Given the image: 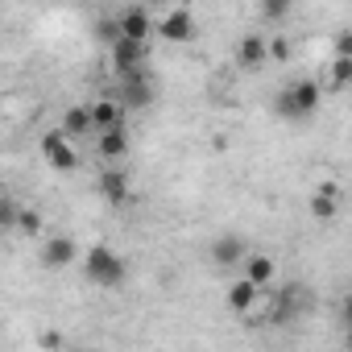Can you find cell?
<instances>
[{
	"mask_svg": "<svg viewBox=\"0 0 352 352\" xmlns=\"http://www.w3.org/2000/svg\"><path fill=\"white\" fill-rule=\"evenodd\" d=\"M83 274L91 286L100 290H120L129 282V261L112 249V245H91L87 257H83Z\"/></svg>",
	"mask_w": 352,
	"mask_h": 352,
	"instance_id": "cell-1",
	"label": "cell"
},
{
	"mask_svg": "<svg viewBox=\"0 0 352 352\" xmlns=\"http://www.w3.org/2000/svg\"><path fill=\"white\" fill-rule=\"evenodd\" d=\"M319 100H323V83H319V79H294L290 87L278 91L274 108H278V116H286V120H307V116L319 112Z\"/></svg>",
	"mask_w": 352,
	"mask_h": 352,
	"instance_id": "cell-2",
	"label": "cell"
},
{
	"mask_svg": "<svg viewBox=\"0 0 352 352\" xmlns=\"http://www.w3.org/2000/svg\"><path fill=\"white\" fill-rule=\"evenodd\" d=\"M153 34H157L162 42H170V46H187V42H195L199 25H195L191 5H174L166 17H153Z\"/></svg>",
	"mask_w": 352,
	"mask_h": 352,
	"instance_id": "cell-3",
	"label": "cell"
},
{
	"mask_svg": "<svg viewBox=\"0 0 352 352\" xmlns=\"http://www.w3.org/2000/svg\"><path fill=\"white\" fill-rule=\"evenodd\" d=\"M42 157H46V166H54L58 174H75V170H79V149H75V141H71L63 129L42 133Z\"/></svg>",
	"mask_w": 352,
	"mask_h": 352,
	"instance_id": "cell-4",
	"label": "cell"
},
{
	"mask_svg": "<svg viewBox=\"0 0 352 352\" xmlns=\"http://www.w3.org/2000/svg\"><path fill=\"white\" fill-rule=\"evenodd\" d=\"M153 96H157V87H153V79L145 75V67L120 75V96H116V100L124 104V112H141V108H149Z\"/></svg>",
	"mask_w": 352,
	"mask_h": 352,
	"instance_id": "cell-5",
	"label": "cell"
},
{
	"mask_svg": "<svg viewBox=\"0 0 352 352\" xmlns=\"http://www.w3.org/2000/svg\"><path fill=\"white\" fill-rule=\"evenodd\" d=\"M108 54H112V71H116V75H129V71L145 67L149 42H137V38H124V34H120V38L108 46Z\"/></svg>",
	"mask_w": 352,
	"mask_h": 352,
	"instance_id": "cell-6",
	"label": "cell"
},
{
	"mask_svg": "<svg viewBox=\"0 0 352 352\" xmlns=\"http://www.w3.org/2000/svg\"><path fill=\"white\" fill-rule=\"evenodd\" d=\"M87 116H91V133L124 129V120H129V112H124V104H120L116 96H96V100L87 104Z\"/></svg>",
	"mask_w": 352,
	"mask_h": 352,
	"instance_id": "cell-7",
	"label": "cell"
},
{
	"mask_svg": "<svg viewBox=\"0 0 352 352\" xmlns=\"http://www.w3.org/2000/svg\"><path fill=\"white\" fill-rule=\"evenodd\" d=\"M46 270H67V265H75L79 261V241L75 236H67V232H58V236H50L46 245H42V257H38Z\"/></svg>",
	"mask_w": 352,
	"mask_h": 352,
	"instance_id": "cell-8",
	"label": "cell"
},
{
	"mask_svg": "<svg viewBox=\"0 0 352 352\" xmlns=\"http://www.w3.org/2000/svg\"><path fill=\"white\" fill-rule=\"evenodd\" d=\"M124 153H129V133H124V129H104V133H96V157H100L104 166H120Z\"/></svg>",
	"mask_w": 352,
	"mask_h": 352,
	"instance_id": "cell-9",
	"label": "cell"
},
{
	"mask_svg": "<svg viewBox=\"0 0 352 352\" xmlns=\"http://www.w3.org/2000/svg\"><path fill=\"white\" fill-rule=\"evenodd\" d=\"M241 270H245V278H249L253 286H261V290L278 278V261H274L270 253H261V249H249V253L241 257Z\"/></svg>",
	"mask_w": 352,
	"mask_h": 352,
	"instance_id": "cell-10",
	"label": "cell"
},
{
	"mask_svg": "<svg viewBox=\"0 0 352 352\" xmlns=\"http://www.w3.org/2000/svg\"><path fill=\"white\" fill-rule=\"evenodd\" d=\"M116 25H120L124 38H137V42H149V38H153V13H149L145 5L124 9V13L116 17Z\"/></svg>",
	"mask_w": 352,
	"mask_h": 352,
	"instance_id": "cell-11",
	"label": "cell"
},
{
	"mask_svg": "<svg viewBox=\"0 0 352 352\" xmlns=\"http://www.w3.org/2000/svg\"><path fill=\"white\" fill-rule=\"evenodd\" d=\"M257 298H261V286H253L249 278H236V282L224 290V307H228L232 315H253Z\"/></svg>",
	"mask_w": 352,
	"mask_h": 352,
	"instance_id": "cell-12",
	"label": "cell"
},
{
	"mask_svg": "<svg viewBox=\"0 0 352 352\" xmlns=\"http://www.w3.org/2000/svg\"><path fill=\"white\" fill-rule=\"evenodd\" d=\"M245 253H249V241H245V236H236V232H228V236L212 241V265H220V270L241 265V257H245Z\"/></svg>",
	"mask_w": 352,
	"mask_h": 352,
	"instance_id": "cell-13",
	"label": "cell"
},
{
	"mask_svg": "<svg viewBox=\"0 0 352 352\" xmlns=\"http://www.w3.org/2000/svg\"><path fill=\"white\" fill-rule=\"evenodd\" d=\"M96 187H100V195L108 204H124L129 199V174H124V166H104L100 179H96Z\"/></svg>",
	"mask_w": 352,
	"mask_h": 352,
	"instance_id": "cell-14",
	"label": "cell"
},
{
	"mask_svg": "<svg viewBox=\"0 0 352 352\" xmlns=\"http://www.w3.org/2000/svg\"><path fill=\"white\" fill-rule=\"evenodd\" d=\"M270 58H265V38L261 34H245L236 42V67L241 71H261Z\"/></svg>",
	"mask_w": 352,
	"mask_h": 352,
	"instance_id": "cell-15",
	"label": "cell"
},
{
	"mask_svg": "<svg viewBox=\"0 0 352 352\" xmlns=\"http://www.w3.org/2000/svg\"><path fill=\"white\" fill-rule=\"evenodd\" d=\"M71 141H83V137H91V116H87V104H71L67 112H63V124H58Z\"/></svg>",
	"mask_w": 352,
	"mask_h": 352,
	"instance_id": "cell-16",
	"label": "cell"
},
{
	"mask_svg": "<svg viewBox=\"0 0 352 352\" xmlns=\"http://www.w3.org/2000/svg\"><path fill=\"white\" fill-rule=\"evenodd\" d=\"M348 83H352V54H331V71H327V83L323 87L340 96Z\"/></svg>",
	"mask_w": 352,
	"mask_h": 352,
	"instance_id": "cell-17",
	"label": "cell"
},
{
	"mask_svg": "<svg viewBox=\"0 0 352 352\" xmlns=\"http://www.w3.org/2000/svg\"><path fill=\"white\" fill-rule=\"evenodd\" d=\"M307 208H311V220H319V224H331V220L340 216V195H327V191H315Z\"/></svg>",
	"mask_w": 352,
	"mask_h": 352,
	"instance_id": "cell-18",
	"label": "cell"
},
{
	"mask_svg": "<svg viewBox=\"0 0 352 352\" xmlns=\"http://www.w3.org/2000/svg\"><path fill=\"white\" fill-rule=\"evenodd\" d=\"M13 228H17L21 236H42L46 220H42V212H38V208H21V212H17V220H13Z\"/></svg>",
	"mask_w": 352,
	"mask_h": 352,
	"instance_id": "cell-19",
	"label": "cell"
},
{
	"mask_svg": "<svg viewBox=\"0 0 352 352\" xmlns=\"http://www.w3.org/2000/svg\"><path fill=\"white\" fill-rule=\"evenodd\" d=\"M290 13H294V0H261V17H265V21H274V25H278V21H286Z\"/></svg>",
	"mask_w": 352,
	"mask_h": 352,
	"instance_id": "cell-20",
	"label": "cell"
},
{
	"mask_svg": "<svg viewBox=\"0 0 352 352\" xmlns=\"http://www.w3.org/2000/svg\"><path fill=\"white\" fill-rule=\"evenodd\" d=\"M290 50H294V46H290V38H286V34L265 38V58H270V63H286V58H290Z\"/></svg>",
	"mask_w": 352,
	"mask_h": 352,
	"instance_id": "cell-21",
	"label": "cell"
},
{
	"mask_svg": "<svg viewBox=\"0 0 352 352\" xmlns=\"http://www.w3.org/2000/svg\"><path fill=\"white\" fill-rule=\"evenodd\" d=\"M96 38H100V46H112V42L120 38V25H116V17H100V21H96Z\"/></svg>",
	"mask_w": 352,
	"mask_h": 352,
	"instance_id": "cell-22",
	"label": "cell"
},
{
	"mask_svg": "<svg viewBox=\"0 0 352 352\" xmlns=\"http://www.w3.org/2000/svg\"><path fill=\"white\" fill-rule=\"evenodd\" d=\"M17 212H21V204H17L13 195H5V191H0V228H13Z\"/></svg>",
	"mask_w": 352,
	"mask_h": 352,
	"instance_id": "cell-23",
	"label": "cell"
},
{
	"mask_svg": "<svg viewBox=\"0 0 352 352\" xmlns=\"http://www.w3.org/2000/svg\"><path fill=\"white\" fill-rule=\"evenodd\" d=\"M331 54H352V34H348V30H340V34H336V46H331Z\"/></svg>",
	"mask_w": 352,
	"mask_h": 352,
	"instance_id": "cell-24",
	"label": "cell"
},
{
	"mask_svg": "<svg viewBox=\"0 0 352 352\" xmlns=\"http://www.w3.org/2000/svg\"><path fill=\"white\" fill-rule=\"evenodd\" d=\"M38 344H42V348H58V344H63V336H58V331H42V336H38Z\"/></svg>",
	"mask_w": 352,
	"mask_h": 352,
	"instance_id": "cell-25",
	"label": "cell"
},
{
	"mask_svg": "<svg viewBox=\"0 0 352 352\" xmlns=\"http://www.w3.org/2000/svg\"><path fill=\"white\" fill-rule=\"evenodd\" d=\"M170 5H191V0H170Z\"/></svg>",
	"mask_w": 352,
	"mask_h": 352,
	"instance_id": "cell-26",
	"label": "cell"
}]
</instances>
